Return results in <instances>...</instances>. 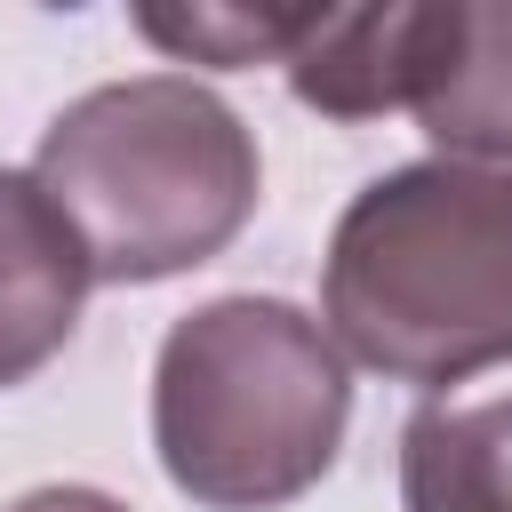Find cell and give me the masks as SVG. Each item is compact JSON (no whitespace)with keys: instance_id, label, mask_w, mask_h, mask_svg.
<instances>
[{"instance_id":"cell-4","label":"cell","mask_w":512,"mask_h":512,"mask_svg":"<svg viewBox=\"0 0 512 512\" xmlns=\"http://www.w3.org/2000/svg\"><path fill=\"white\" fill-rule=\"evenodd\" d=\"M456 40V0H376V8H304L296 48L280 56L288 96L320 120L416 112Z\"/></svg>"},{"instance_id":"cell-3","label":"cell","mask_w":512,"mask_h":512,"mask_svg":"<svg viewBox=\"0 0 512 512\" xmlns=\"http://www.w3.org/2000/svg\"><path fill=\"white\" fill-rule=\"evenodd\" d=\"M352 376L288 296H208L152 360V448L200 512H280L312 496L344 448Z\"/></svg>"},{"instance_id":"cell-7","label":"cell","mask_w":512,"mask_h":512,"mask_svg":"<svg viewBox=\"0 0 512 512\" xmlns=\"http://www.w3.org/2000/svg\"><path fill=\"white\" fill-rule=\"evenodd\" d=\"M136 32L176 56V64H208V72H240V64H280L304 32V8H240V0H192V8H136Z\"/></svg>"},{"instance_id":"cell-5","label":"cell","mask_w":512,"mask_h":512,"mask_svg":"<svg viewBox=\"0 0 512 512\" xmlns=\"http://www.w3.org/2000/svg\"><path fill=\"white\" fill-rule=\"evenodd\" d=\"M88 256L32 168H0V392L40 376L88 304Z\"/></svg>"},{"instance_id":"cell-8","label":"cell","mask_w":512,"mask_h":512,"mask_svg":"<svg viewBox=\"0 0 512 512\" xmlns=\"http://www.w3.org/2000/svg\"><path fill=\"white\" fill-rule=\"evenodd\" d=\"M0 512H128V504L104 496V488H80V480H48V488H24V496L0 504Z\"/></svg>"},{"instance_id":"cell-1","label":"cell","mask_w":512,"mask_h":512,"mask_svg":"<svg viewBox=\"0 0 512 512\" xmlns=\"http://www.w3.org/2000/svg\"><path fill=\"white\" fill-rule=\"evenodd\" d=\"M320 328L424 400L512 368V168L432 152L368 176L320 256Z\"/></svg>"},{"instance_id":"cell-6","label":"cell","mask_w":512,"mask_h":512,"mask_svg":"<svg viewBox=\"0 0 512 512\" xmlns=\"http://www.w3.org/2000/svg\"><path fill=\"white\" fill-rule=\"evenodd\" d=\"M400 512H512V368L400 424Z\"/></svg>"},{"instance_id":"cell-2","label":"cell","mask_w":512,"mask_h":512,"mask_svg":"<svg viewBox=\"0 0 512 512\" xmlns=\"http://www.w3.org/2000/svg\"><path fill=\"white\" fill-rule=\"evenodd\" d=\"M96 288H152L224 256L264 192L256 128L192 72H136L72 96L32 152Z\"/></svg>"}]
</instances>
